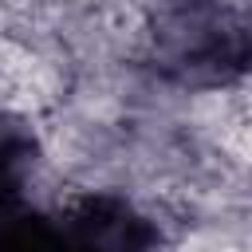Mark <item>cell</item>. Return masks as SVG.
<instances>
[{
    "mask_svg": "<svg viewBox=\"0 0 252 252\" xmlns=\"http://www.w3.org/2000/svg\"><path fill=\"white\" fill-rule=\"evenodd\" d=\"M158 59L181 83H220L252 67V32L220 0H173L158 20Z\"/></svg>",
    "mask_w": 252,
    "mask_h": 252,
    "instance_id": "6da1fadb",
    "label": "cell"
},
{
    "mask_svg": "<svg viewBox=\"0 0 252 252\" xmlns=\"http://www.w3.org/2000/svg\"><path fill=\"white\" fill-rule=\"evenodd\" d=\"M63 252H158V224L118 193H87L59 217Z\"/></svg>",
    "mask_w": 252,
    "mask_h": 252,
    "instance_id": "7a4b0ae2",
    "label": "cell"
},
{
    "mask_svg": "<svg viewBox=\"0 0 252 252\" xmlns=\"http://www.w3.org/2000/svg\"><path fill=\"white\" fill-rule=\"evenodd\" d=\"M0 252H63L55 217L8 201L0 224Z\"/></svg>",
    "mask_w": 252,
    "mask_h": 252,
    "instance_id": "3957f363",
    "label": "cell"
}]
</instances>
